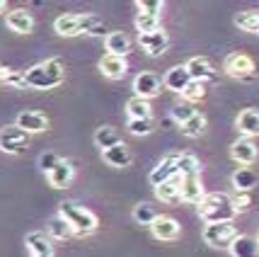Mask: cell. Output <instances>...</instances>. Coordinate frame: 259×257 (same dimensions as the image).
<instances>
[{"mask_svg": "<svg viewBox=\"0 0 259 257\" xmlns=\"http://www.w3.org/2000/svg\"><path fill=\"white\" fill-rule=\"evenodd\" d=\"M259 243L249 235H237L235 243L230 245V255L233 257H257Z\"/></svg>", "mask_w": 259, "mask_h": 257, "instance_id": "cell-21", "label": "cell"}, {"mask_svg": "<svg viewBox=\"0 0 259 257\" xmlns=\"http://www.w3.org/2000/svg\"><path fill=\"white\" fill-rule=\"evenodd\" d=\"M61 36H78V34H92V36H104L107 27L100 17L95 15H61L56 22H54Z\"/></svg>", "mask_w": 259, "mask_h": 257, "instance_id": "cell-1", "label": "cell"}, {"mask_svg": "<svg viewBox=\"0 0 259 257\" xmlns=\"http://www.w3.org/2000/svg\"><path fill=\"white\" fill-rule=\"evenodd\" d=\"M165 88L172 90V92H184L187 90V85L192 83V76H189V70H187V66H175L167 70V76H165Z\"/></svg>", "mask_w": 259, "mask_h": 257, "instance_id": "cell-17", "label": "cell"}, {"mask_svg": "<svg viewBox=\"0 0 259 257\" xmlns=\"http://www.w3.org/2000/svg\"><path fill=\"white\" fill-rule=\"evenodd\" d=\"M8 27H10L12 32L17 34H29L34 27V17L29 10H24V8H17V10H10L8 12Z\"/></svg>", "mask_w": 259, "mask_h": 257, "instance_id": "cell-18", "label": "cell"}, {"mask_svg": "<svg viewBox=\"0 0 259 257\" xmlns=\"http://www.w3.org/2000/svg\"><path fill=\"white\" fill-rule=\"evenodd\" d=\"M24 243L29 247L32 257H54V245H51V238L44 231H32L27 233Z\"/></svg>", "mask_w": 259, "mask_h": 257, "instance_id": "cell-12", "label": "cell"}, {"mask_svg": "<svg viewBox=\"0 0 259 257\" xmlns=\"http://www.w3.org/2000/svg\"><path fill=\"white\" fill-rule=\"evenodd\" d=\"M126 112L131 119H150V100L143 97H131L126 102Z\"/></svg>", "mask_w": 259, "mask_h": 257, "instance_id": "cell-29", "label": "cell"}, {"mask_svg": "<svg viewBox=\"0 0 259 257\" xmlns=\"http://www.w3.org/2000/svg\"><path fill=\"white\" fill-rule=\"evenodd\" d=\"M180 185H182V177L177 175V177L167 179V182H162L160 187H155V194H158L160 201H165V204H172V201L180 199Z\"/></svg>", "mask_w": 259, "mask_h": 257, "instance_id": "cell-27", "label": "cell"}, {"mask_svg": "<svg viewBox=\"0 0 259 257\" xmlns=\"http://www.w3.org/2000/svg\"><path fill=\"white\" fill-rule=\"evenodd\" d=\"M223 68H226V73L230 76V78H237V80H247L254 76V61L247 56V54H230V56L226 58V63H223Z\"/></svg>", "mask_w": 259, "mask_h": 257, "instance_id": "cell-7", "label": "cell"}, {"mask_svg": "<svg viewBox=\"0 0 259 257\" xmlns=\"http://www.w3.org/2000/svg\"><path fill=\"white\" fill-rule=\"evenodd\" d=\"M203 95H206V85L203 83H199V80H192L189 85H187V90L182 92V97H184V102H199L203 100Z\"/></svg>", "mask_w": 259, "mask_h": 257, "instance_id": "cell-37", "label": "cell"}, {"mask_svg": "<svg viewBox=\"0 0 259 257\" xmlns=\"http://www.w3.org/2000/svg\"><path fill=\"white\" fill-rule=\"evenodd\" d=\"M63 76H66L63 63L58 58H49V61H41L24 73V85L36 90H51L63 83Z\"/></svg>", "mask_w": 259, "mask_h": 257, "instance_id": "cell-2", "label": "cell"}, {"mask_svg": "<svg viewBox=\"0 0 259 257\" xmlns=\"http://www.w3.org/2000/svg\"><path fill=\"white\" fill-rule=\"evenodd\" d=\"M100 70L107 76V78L112 80H119L126 76V70H128V66H126V58L124 56H114V54H104V56L100 58Z\"/></svg>", "mask_w": 259, "mask_h": 257, "instance_id": "cell-14", "label": "cell"}, {"mask_svg": "<svg viewBox=\"0 0 259 257\" xmlns=\"http://www.w3.org/2000/svg\"><path fill=\"white\" fill-rule=\"evenodd\" d=\"M104 156V163H109L112 168H126L131 163V153H128V145L126 143H119L109 148V151H102Z\"/></svg>", "mask_w": 259, "mask_h": 257, "instance_id": "cell-23", "label": "cell"}, {"mask_svg": "<svg viewBox=\"0 0 259 257\" xmlns=\"http://www.w3.org/2000/svg\"><path fill=\"white\" fill-rule=\"evenodd\" d=\"M237 129L245 134V138L259 134V112L257 109H242L237 117Z\"/></svg>", "mask_w": 259, "mask_h": 257, "instance_id": "cell-24", "label": "cell"}, {"mask_svg": "<svg viewBox=\"0 0 259 257\" xmlns=\"http://www.w3.org/2000/svg\"><path fill=\"white\" fill-rule=\"evenodd\" d=\"M134 90H136V97L150 100V97H155L162 90V80L155 73H138L134 80Z\"/></svg>", "mask_w": 259, "mask_h": 257, "instance_id": "cell-10", "label": "cell"}, {"mask_svg": "<svg viewBox=\"0 0 259 257\" xmlns=\"http://www.w3.org/2000/svg\"><path fill=\"white\" fill-rule=\"evenodd\" d=\"M134 218L138 221V224H143V226H153V221L158 218V211H155V206H153V204L141 201V204H136L134 206Z\"/></svg>", "mask_w": 259, "mask_h": 257, "instance_id": "cell-31", "label": "cell"}, {"mask_svg": "<svg viewBox=\"0 0 259 257\" xmlns=\"http://www.w3.org/2000/svg\"><path fill=\"white\" fill-rule=\"evenodd\" d=\"M235 24L245 32L259 34V12L257 10H245V12H237L235 15Z\"/></svg>", "mask_w": 259, "mask_h": 257, "instance_id": "cell-30", "label": "cell"}, {"mask_svg": "<svg viewBox=\"0 0 259 257\" xmlns=\"http://www.w3.org/2000/svg\"><path fill=\"white\" fill-rule=\"evenodd\" d=\"M58 213L70 224L73 233H78V235H90L97 228V216L92 211H88V209L78 206V204H73V201H63Z\"/></svg>", "mask_w": 259, "mask_h": 257, "instance_id": "cell-4", "label": "cell"}, {"mask_svg": "<svg viewBox=\"0 0 259 257\" xmlns=\"http://www.w3.org/2000/svg\"><path fill=\"white\" fill-rule=\"evenodd\" d=\"M56 163H58V158L54 156V153H44V156L39 158V168L44 170L46 175H49V172H51V170L56 168Z\"/></svg>", "mask_w": 259, "mask_h": 257, "instance_id": "cell-41", "label": "cell"}, {"mask_svg": "<svg viewBox=\"0 0 259 257\" xmlns=\"http://www.w3.org/2000/svg\"><path fill=\"white\" fill-rule=\"evenodd\" d=\"M5 8H8V3H5V0H0V12H5Z\"/></svg>", "mask_w": 259, "mask_h": 257, "instance_id": "cell-42", "label": "cell"}, {"mask_svg": "<svg viewBox=\"0 0 259 257\" xmlns=\"http://www.w3.org/2000/svg\"><path fill=\"white\" fill-rule=\"evenodd\" d=\"M257 243H259V238H257Z\"/></svg>", "mask_w": 259, "mask_h": 257, "instance_id": "cell-43", "label": "cell"}, {"mask_svg": "<svg viewBox=\"0 0 259 257\" xmlns=\"http://www.w3.org/2000/svg\"><path fill=\"white\" fill-rule=\"evenodd\" d=\"M95 143L100 145L102 151H109V148L121 143V136H119V131L112 129V126H100V129L95 131Z\"/></svg>", "mask_w": 259, "mask_h": 257, "instance_id": "cell-28", "label": "cell"}, {"mask_svg": "<svg viewBox=\"0 0 259 257\" xmlns=\"http://www.w3.org/2000/svg\"><path fill=\"white\" fill-rule=\"evenodd\" d=\"M131 51V39L124 32H109L107 34V54L114 56H124Z\"/></svg>", "mask_w": 259, "mask_h": 257, "instance_id": "cell-22", "label": "cell"}, {"mask_svg": "<svg viewBox=\"0 0 259 257\" xmlns=\"http://www.w3.org/2000/svg\"><path fill=\"white\" fill-rule=\"evenodd\" d=\"M230 158L240 163V165H252L257 160V145L252 138H237L235 143L230 145Z\"/></svg>", "mask_w": 259, "mask_h": 257, "instance_id": "cell-13", "label": "cell"}, {"mask_svg": "<svg viewBox=\"0 0 259 257\" xmlns=\"http://www.w3.org/2000/svg\"><path fill=\"white\" fill-rule=\"evenodd\" d=\"M199 172V160L192 153H180V160H177V175L180 177H187V175H196Z\"/></svg>", "mask_w": 259, "mask_h": 257, "instance_id": "cell-33", "label": "cell"}, {"mask_svg": "<svg viewBox=\"0 0 259 257\" xmlns=\"http://www.w3.org/2000/svg\"><path fill=\"white\" fill-rule=\"evenodd\" d=\"M177 160H180V153H172V156H165L160 160L155 168L150 170V185L153 187H160L162 182H167V179L177 177Z\"/></svg>", "mask_w": 259, "mask_h": 257, "instance_id": "cell-8", "label": "cell"}, {"mask_svg": "<svg viewBox=\"0 0 259 257\" xmlns=\"http://www.w3.org/2000/svg\"><path fill=\"white\" fill-rule=\"evenodd\" d=\"M136 27H138V32L141 34L155 32V29H160V17H153V15H143V12H138V15H136Z\"/></svg>", "mask_w": 259, "mask_h": 257, "instance_id": "cell-35", "label": "cell"}, {"mask_svg": "<svg viewBox=\"0 0 259 257\" xmlns=\"http://www.w3.org/2000/svg\"><path fill=\"white\" fill-rule=\"evenodd\" d=\"M150 231H153V235L158 240H175V238H180V224L172 216H158L153 221V226H150Z\"/></svg>", "mask_w": 259, "mask_h": 257, "instance_id": "cell-15", "label": "cell"}, {"mask_svg": "<svg viewBox=\"0 0 259 257\" xmlns=\"http://www.w3.org/2000/svg\"><path fill=\"white\" fill-rule=\"evenodd\" d=\"M194 114H196V109H194L189 102H180V104H175V107H172V119H175V122H180V124H187Z\"/></svg>", "mask_w": 259, "mask_h": 257, "instance_id": "cell-38", "label": "cell"}, {"mask_svg": "<svg viewBox=\"0 0 259 257\" xmlns=\"http://www.w3.org/2000/svg\"><path fill=\"white\" fill-rule=\"evenodd\" d=\"M187 70H189L192 80H199V83H206V80L215 78V70H213V66H211V61H208V58H203V56L189 58Z\"/></svg>", "mask_w": 259, "mask_h": 257, "instance_id": "cell-19", "label": "cell"}, {"mask_svg": "<svg viewBox=\"0 0 259 257\" xmlns=\"http://www.w3.org/2000/svg\"><path fill=\"white\" fill-rule=\"evenodd\" d=\"M237 231L233 224H206L203 228V240L211 247H228L235 243Z\"/></svg>", "mask_w": 259, "mask_h": 257, "instance_id": "cell-6", "label": "cell"}, {"mask_svg": "<svg viewBox=\"0 0 259 257\" xmlns=\"http://www.w3.org/2000/svg\"><path fill=\"white\" fill-rule=\"evenodd\" d=\"M32 141V134H27L22 131L17 124H12V126H5L3 131H0V148L5 151V153H10V156H17V153H22L24 148L29 145Z\"/></svg>", "mask_w": 259, "mask_h": 257, "instance_id": "cell-5", "label": "cell"}, {"mask_svg": "<svg viewBox=\"0 0 259 257\" xmlns=\"http://www.w3.org/2000/svg\"><path fill=\"white\" fill-rule=\"evenodd\" d=\"M235 206L230 194L223 192H213V194H206L203 201L199 204V216H201L206 224H233L235 218Z\"/></svg>", "mask_w": 259, "mask_h": 257, "instance_id": "cell-3", "label": "cell"}, {"mask_svg": "<svg viewBox=\"0 0 259 257\" xmlns=\"http://www.w3.org/2000/svg\"><path fill=\"white\" fill-rule=\"evenodd\" d=\"M136 5H138V10L143 12V15H153V17H160V12L165 8L160 0H138Z\"/></svg>", "mask_w": 259, "mask_h": 257, "instance_id": "cell-39", "label": "cell"}, {"mask_svg": "<svg viewBox=\"0 0 259 257\" xmlns=\"http://www.w3.org/2000/svg\"><path fill=\"white\" fill-rule=\"evenodd\" d=\"M138 42H141V46L146 49L150 56H162V54L167 51V46H169V39H167V34H165V29L138 34Z\"/></svg>", "mask_w": 259, "mask_h": 257, "instance_id": "cell-11", "label": "cell"}, {"mask_svg": "<svg viewBox=\"0 0 259 257\" xmlns=\"http://www.w3.org/2000/svg\"><path fill=\"white\" fill-rule=\"evenodd\" d=\"M46 233H49V238H54V240H68V238L73 235V228H70V224L58 213V216H54V218H49Z\"/></svg>", "mask_w": 259, "mask_h": 257, "instance_id": "cell-25", "label": "cell"}, {"mask_svg": "<svg viewBox=\"0 0 259 257\" xmlns=\"http://www.w3.org/2000/svg\"><path fill=\"white\" fill-rule=\"evenodd\" d=\"M15 124L27 134H41V131L49 129V119L41 112H22Z\"/></svg>", "mask_w": 259, "mask_h": 257, "instance_id": "cell-16", "label": "cell"}, {"mask_svg": "<svg viewBox=\"0 0 259 257\" xmlns=\"http://www.w3.org/2000/svg\"><path fill=\"white\" fill-rule=\"evenodd\" d=\"M153 129H155L153 117L150 119H128V131L134 136H148V134H153Z\"/></svg>", "mask_w": 259, "mask_h": 257, "instance_id": "cell-34", "label": "cell"}, {"mask_svg": "<svg viewBox=\"0 0 259 257\" xmlns=\"http://www.w3.org/2000/svg\"><path fill=\"white\" fill-rule=\"evenodd\" d=\"M257 172L249 168H240L235 170V175H233V187H235V192H249L252 187H257Z\"/></svg>", "mask_w": 259, "mask_h": 257, "instance_id": "cell-26", "label": "cell"}, {"mask_svg": "<svg viewBox=\"0 0 259 257\" xmlns=\"http://www.w3.org/2000/svg\"><path fill=\"white\" fill-rule=\"evenodd\" d=\"M233 199V206H235V211H247L249 209V197H247V192H237L235 197H230Z\"/></svg>", "mask_w": 259, "mask_h": 257, "instance_id": "cell-40", "label": "cell"}, {"mask_svg": "<svg viewBox=\"0 0 259 257\" xmlns=\"http://www.w3.org/2000/svg\"><path fill=\"white\" fill-rule=\"evenodd\" d=\"M0 85H12V88H24V73L10 70L0 66Z\"/></svg>", "mask_w": 259, "mask_h": 257, "instance_id": "cell-36", "label": "cell"}, {"mask_svg": "<svg viewBox=\"0 0 259 257\" xmlns=\"http://www.w3.org/2000/svg\"><path fill=\"white\" fill-rule=\"evenodd\" d=\"M203 131H206V117H203V114H199V112L194 114L187 124H182V134L189 136V138H199Z\"/></svg>", "mask_w": 259, "mask_h": 257, "instance_id": "cell-32", "label": "cell"}, {"mask_svg": "<svg viewBox=\"0 0 259 257\" xmlns=\"http://www.w3.org/2000/svg\"><path fill=\"white\" fill-rule=\"evenodd\" d=\"M49 182H51V187H56V190H63L68 182L73 179V165L68 163V160H58L56 163V168L51 170L49 175Z\"/></svg>", "mask_w": 259, "mask_h": 257, "instance_id": "cell-20", "label": "cell"}, {"mask_svg": "<svg viewBox=\"0 0 259 257\" xmlns=\"http://www.w3.org/2000/svg\"><path fill=\"white\" fill-rule=\"evenodd\" d=\"M203 197H206V192H203L199 172H196V175L182 177V185H180V199L182 201H187V204H201Z\"/></svg>", "mask_w": 259, "mask_h": 257, "instance_id": "cell-9", "label": "cell"}]
</instances>
